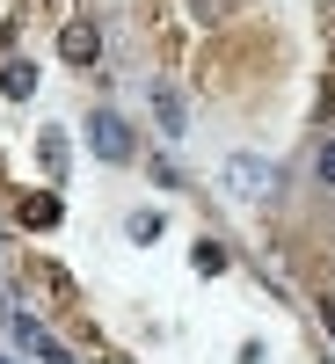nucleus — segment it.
I'll use <instances>...</instances> for the list:
<instances>
[{"label": "nucleus", "mask_w": 335, "mask_h": 364, "mask_svg": "<svg viewBox=\"0 0 335 364\" xmlns=\"http://www.w3.org/2000/svg\"><path fill=\"white\" fill-rule=\"evenodd\" d=\"M87 146H95L102 161H132V124L117 109H95V117H87Z\"/></svg>", "instance_id": "obj_1"}, {"label": "nucleus", "mask_w": 335, "mask_h": 364, "mask_svg": "<svg viewBox=\"0 0 335 364\" xmlns=\"http://www.w3.org/2000/svg\"><path fill=\"white\" fill-rule=\"evenodd\" d=\"M58 51H66L73 66H95V58H102V37H95L87 22H73V29H66V44H58Z\"/></svg>", "instance_id": "obj_2"}, {"label": "nucleus", "mask_w": 335, "mask_h": 364, "mask_svg": "<svg viewBox=\"0 0 335 364\" xmlns=\"http://www.w3.org/2000/svg\"><path fill=\"white\" fill-rule=\"evenodd\" d=\"M15 219H22V226H58V197H22Z\"/></svg>", "instance_id": "obj_3"}, {"label": "nucleus", "mask_w": 335, "mask_h": 364, "mask_svg": "<svg viewBox=\"0 0 335 364\" xmlns=\"http://www.w3.org/2000/svg\"><path fill=\"white\" fill-rule=\"evenodd\" d=\"M15 336H22V343H29V350H37V357H44V364H73V357H66V350H58V343H51V336H37V321H15Z\"/></svg>", "instance_id": "obj_4"}, {"label": "nucleus", "mask_w": 335, "mask_h": 364, "mask_svg": "<svg viewBox=\"0 0 335 364\" xmlns=\"http://www.w3.org/2000/svg\"><path fill=\"white\" fill-rule=\"evenodd\" d=\"M233 182H240V190H270V168L240 154V161H233Z\"/></svg>", "instance_id": "obj_5"}, {"label": "nucleus", "mask_w": 335, "mask_h": 364, "mask_svg": "<svg viewBox=\"0 0 335 364\" xmlns=\"http://www.w3.org/2000/svg\"><path fill=\"white\" fill-rule=\"evenodd\" d=\"M197 269H204V277H219V269H226V248H219V240H197Z\"/></svg>", "instance_id": "obj_6"}, {"label": "nucleus", "mask_w": 335, "mask_h": 364, "mask_svg": "<svg viewBox=\"0 0 335 364\" xmlns=\"http://www.w3.org/2000/svg\"><path fill=\"white\" fill-rule=\"evenodd\" d=\"M29 80H37L29 66H0V87H8V95H29Z\"/></svg>", "instance_id": "obj_7"}, {"label": "nucleus", "mask_w": 335, "mask_h": 364, "mask_svg": "<svg viewBox=\"0 0 335 364\" xmlns=\"http://www.w3.org/2000/svg\"><path fill=\"white\" fill-rule=\"evenodd\" d=\"M314 168H321V182H335V139L321 146V161H314Z\"/></svg>", "instance_id": "obj_8"}]
</instances>
